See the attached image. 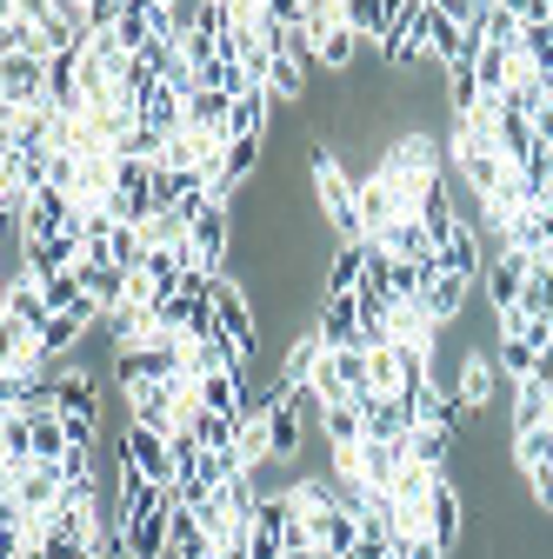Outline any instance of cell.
Returning a JSON list of instances; mask_svg holds the SVG:
<instances>
[{
	"label": "cell",
	"mask_w": 553,
	"mask_h": 559,
	"mask_svg": "<svg viewBox=\"0 0 553 559\" xmlns=\"http://www.w3.org/2000/svg\"><path fill=\"white\" fill-rule=\"evenodd\" d=\"M307 180H314V206H320V221L340 234V247H367L374 234H367V214H361V180H348L340 174V160H333V147H307Z\"/></svg>",
	"instance_id": "cell-1"
},
{
	"label": "cell",
	"mask_w": 553,
	"mask_h": 559,
	"mask_svg": "<svg viewBox=\"0 0 553 559\" xmlns=\"http://www.w3.org/2000/svg\"><path fill=\"white\" fill-rule=\"evenodd\" d=\"M47 53H8L0 60V107L8 114H27V107H47Z\"/></svg>",
	"instance_id": "cell-2"
},
{
	"label": "cell",
	"mask_w": 553,
	"mask_h": 559,
	"mask_svg": "<svg viewBox=\"0 0 553 559\" xmlns=\"http://www.w3.org/2000/svg\"><path fill=\"white\" fill-rule=\"evenodd\" d=\"M120 466H133L141 479H154V486H180V460H174V447L161 440V433H148V427H127V440H120Z\"/></svg>",
	"instance_id": "cell-3"
},
{
	"label": "cell",
	"mask_w": 553,
	"mask_h": 559,
	"mask_svg": "<svg viewBox=\"0 0 553 559\" xmlns=\"http://www.w3.org/2000/svg\"><path fill=\"white\" fill-rule=\"evenodd\" d=\"M67 486H74V479H67V466H60V460H34L27 473H14L8 486H0V493H14V500L40 520V513H54V507L67 500Z\"/></svg>",
	"instance_id": "cell-4"
},
{
	"label": "cell",
	"mask_w": 553,
	"mask_h": 559,
	"mask_svg": "<svg viewBox=\"0 0 553 559\" xmlns=\"http://www.w3.org/2000/svg\"><path fill=\"white\" fill-rule=\"evenodd\" d=\"M174 493H161V507H148V513H133L127 520V552L133 559H167V546H174Z\"/></svg>",
	"instance_id": "cell-5"
},
{
	"label": "cell",
	"mask_w": 553,
	"mask_h": 559,
	"mask_svg": "<svg viewBox=\"0 0 553 559\" xmlns=\"http://www.w3.org/2000/svg\"><path fill=\"white\" fill-rule=\"evenodd\" d=\"M460 526H467V500H460V486L440 473L434 493H427V533H434L440 552H454V546H460Z\"/></svg>",
	"instance_id": "cell-6"
},
{
	"label": "cell",
	"mask_w": 553,
	"mask_h": 559,
	"mask_svg": "<svg viewBox=\"0 0 553 559\" xmlns=\"http://www.w3.org/2000/svg\"><path fill=\"white\" fill-rule=\"evenodd\" d=\"M214 320L227 326V340L240 346V354H254V346H260V326H254V300L234 287V280H214Z\"/></svg>",
	"instance_id": "cell-7"
},
{
	"label": "cell",
	"mask_w": 553,
	"mask_h": 559,
	"mask_svg": "<svg viewBox=\"0 0 553 559\" xmlns=\"http://www.w3.org/2000/svg\"><path fill=\"white\" fill-rule=\"evenodd\" d=\"M314 333H320L327 354H340V346H361V307H354V294L320 300V307H314Z\"/></svg>",
	"instance_id": "cell-8"
},
{
	"label": "cell",
	"mask_w": 553,
	"mask_h": 559,
	"mask_svg": "<svg viewBox=\"0 0 553 559\" xmlns=\"http://www.w3.org/2000/svg\"><path fill=\"white\" fill-rule=\"evenodd\" d=\"M27 466H34V419L21 406V413H0V486L14 473H27Z\"/></svg>",
	"instance_id": "cell-9"
},
{
	"label": "cell",
	"mask_w": 553,
	"mask_h": 559,
	"mask_svg": "<svg viewBox=\"0 0 553 559\" xmlns=\"http://www.w3.org/2000/svg\"><path fill=\"white\" fill-rule=\"evenodd\" d=\"M361 539H367V526H361V513H348V507H333V513L314 520V546H320L327 559H354Z\"/></svg>",
	"instance_id": "cell-10"
},
{
	"label": "cell",
	"mask_w": 553,
	"mask_h": 559,
	"mask_svg": "<svg viewBox=\"0 0 553 559\" xmlns=\"http://www.w3.org/2000/svg\"><path fill=\"white\" fill-rule=\"evenodd\" d=\"M527 266H533L527 253H501V260L487 266V307H494V313H514V307H520V287H527Z\"/></svg>",
	"instance_id": "cell-11"
},
{
	"label": "cell",
	"mask_w": 553,
	"mask_h": 559,
	"mask_svg": "<svg viewBox=\"0 0 553 559\" xmlns=\"http://www.w3.org/2000/svg\"><path fill=\"white\" fill-rule=\"evenodd\" d=\"M320 433H327V453L367 447V413H361L354 400H333V406H320Z\"/></svg>",
	"instance_id": "cell-12"
},
{
	"label": "cell",
	"mask_w": 553,
	"mask_h": 559,
	"mask_svg": "<svg viewBox=\"0 0 553 559\" xmlns=\"http://www.w3.org/2000/svg\"><path fill=\"white\" fill-rule=\"evenodd\" d=\"M434 313L421 307V300H407V307H387V333H393V346H421V354H434Z\"/></svg>",
	"instance_id": "cell-13"
},
{
	"label": "cell",
	"mask_w": 553,
	"mask_h": 559,
	"mask_svg": "<svg viewBox=\"0 0 553 559\" xmlns=\"http://www.w3.org/2000/svg\"><path fill=\"white\" fill-rule=\"evenodd\" d=\"M227 127H234V100L227 94H214V87H193L187 94V133H227Z\"/></svg>",
	"instance_id": "cell-14"
},
{
	"label": "cell",
	"mask_w": 553,
	"mask_h": 559,
	"mask_svg": "<svg viewBox=\"0 0 553 559\" xmlns=\"http://www.w3.org/2000/svg\"><path fill=\"white\" fill-rule=\"evenodd\" d=\"M427 47H434V60H447V67L467 53V27L447 14V0H427Z\"/></svg>",
	"instance_id": "cell-15"
},
{
	"label": "cell",
	"mask_w": 553,
	"mask_h": 559,
	"mask_svg": "<svg viewBox=\"0 0 553 559\" xmlns=\"http://www.w3.org/2000/svg\"><path fill=\"white\" fill-rule=\"evenodd\" d=\"M494 386H501V367L473 354V360L460 367V386H454V400H460L467 413H487V400H494Z\"/></svg>",
	"instance_id": "cell-16"
},
{
	"label": "cell",
	"mask_w": 553,
	"mask_h": 559,
	"mask_svg": "<svg viewBox=\"0 0 553 559\" xmlns=\"http://www.w3.org/2000/svg\"><path fill=\"white\" fill-rule=\"evenodd\" d=\"M393 8H400V0H340V21H348L354 34H374V40L387 47V34H393Z\"/></svg>",
	"instance_id": "cell-17"
},
{
	"label": "cell",
	"mask_w": 553,
	"mask_h": 559,
	"mask_svg": "<svg viewBox=\"0 0 553 559\" xmlns=\"http://www.w3.org/2000/svg\"><path fill=\"white\" fill-rule=\"evenodd\" d=\"M546 406H553V386L546 380H514V433H533V427H546Z\"/></svg>",
	"instance_id": "cell-18"
},
{
	"label": "cell",
	"mask_w": 553,
	"mask_h": 559,
	"mask_svg": "<svg viewBox=\"0 0 553 559\" xmlns=\"http://www.w3.org/2000/svg\"><path fill=\"white\" fill-rule=\"evenodd\" d=\"M214 552L221 546H214V533L193 520V507H174V546H167V559H214Z\"/></svg>",
	"instance_id": "cell-19"
},
{
	"label": "cell",
	"mask_w": 553,
	"mask_h": 559,
	"mask_svg": "<svg viewBox=\"0 0 553 559\" xmlns=\"http://www.w3.org/2000/svg\"><path fill=\"white\" fill-rule=\"evenodd\" d=\"M273 107H281V100H273L267 87H254V94H240L234 100V140H267V120H273Z\"/></svg>",
	"instance_id": "cell-20"
},
{
	"label": "cell",
	"mask_w": 553,
	"mask_h": 559,
	"mask_svg": "<svg viewBox=\"0 0 553 559\" xmlns=\"http://www.w3.org/2000/svg\"><path fill=\"white\" fill-rule=\"evenodd\" d=\"M400 447H407V460H413V466H427V473H447L454 433H447V427H413V433H407Z\"/></svg>",
	"instance_id": "cell-21"
},
{
	"label": "cell",
	"mask_w": 553,
	"mask_h": 559,
	"mask_svg": "<svg viewBox=\"0 0 553 559\" xmlns=\"http://www.w3.org/2000/svg\"><path fill=\"white\" fill-rule=\"evenodd\" d=\"M473 287H480V280H460V273H440V280H434V287L421 294V307H427V313H434V320L447 326V320H454V313L467 307V294H473Z\"/></svg>",
	"instance_id": "cell-22"
},
{
	"label": "cell",
	"mask_w": 553,
	"mask_h": 559,
	"mask_svg": "<svg viewBox=\"0 0 553 559\" xmlns=\"http://www.w3.org/2000/svg\"><path fill=\"white\" fill-rule=\"evenodd\" d=\"M447 107H454V120H467L480 107V67H473V53H460L447 67Z\"/></svg>",
	"instance_id": "cell-23"
},
{
	"label": "cell",
	"mask_w": 553,
	"mask_h": 559,
	"mask_svg": "<svg viewBox=\"0 0 553 559\" xmlns=\"http://www.w3.org/2000/svg\"><path fill=\"white\" fill-rule=\"evenodd\" d=\"M361 273H367V247H340L333 266H327V280H320L327 300H333V294H361Z\"/></svg>",
	"instance_id": "cell-24"
},
{
	"label": "cell",
	"mask_w": 553,
	"mask_h": 559,
	"mask_svg": "<svg viewBox=\"0 0 553 559\" xmlns=\"http://www.w3.org/2000/svg\"><path fill=\"white\" fill-rule=\"evenodd\" d=\"M54 406L74 419V413H94V373L87 367H74V373H60L54 380Z\"/></svg>",
	"instance_id": "cell-25"
},
{
	"label": "cell",
	"mask_w": 553,
	"mask_h": 559,
	"mask_svg": "<svg viewBox=\"0 0 553 559\" xmlns=\"http://www.w3.org/2000/svg\"><path fill=\"white\" fill-rule=\"evenodd\" d=\"M421 227H427V240H434V247H447V240L460 234V214L447 206V187H434V193L421 200Z\"/></svg>",
	"instance_id": "cell-26"
},
{
	"label": "cell",
	"mask_w": 553,
	"mask_h": 559,
	"mask_svg": "<svg viewBox=\"0 0 553 559\" xmlns=\"http://www.w3.org/2000/svg\"><path fill=\"white\" fill-rule=\"evenodd\" d=\"M520 313H533V320H553V266H546V260H533V266H527Z\"/></svg>",
	"instance_id": "cell-27"
},
{
	"label": "cell",
	"mask_w": 553,
	"mask_h": 559,
	"mask_svg": "<svg viewBox=\"0 0 553 559\" xmlns=\"http://www.w3.org/2000/svg\"><path fill=\"white\" fill-rule=\"evenodd\" d=\"M40 300H47V313H81V307H87L81 273H54V280H40Z\"/></svg>",
	"instance_id": "cell-28"
},
{
	"label": "cell",
	"mask_w": 553,
	"mask_h": 559,
	"mask_svg": "<svg viewBox=\"0 0 553 559\" xmlns=\"http://www.w3.org/2000/svg\"><path fill=\"white\" fill-rule=\"evenodd\" d=\"M473 240H480V234H473V227L460 221V234H454V240L440 247V260H447V273H460V280H480V247H473Z\"/></svg>",
	"instance_id": "cell-29"
},
{
	"label": "cell",
	"mask_w": 553,
	"mask_h": 559,
	"mask_svg": "<svg viewBox=\"0 0 553 559\" xmlns=\"http://www.w3.org/2000/svg\"><path fill=\"white\" fill-rule=\"evenodd\" d=\"M514 466H520V473H540V466H553V427L514 433Z\"/></svg>",
	"instance_id": "cell-30"
},
{
	"label": "cell",
	"mask_w": 553,
	"mask_h": 559,
	"mask_svg": "<svg viewBox=\"0 0 553 559\" xmlns=\"http://www.w3.org/2000/svg\"><path fill=\"white\" fill-rule=\"evenodd\" d=\"M367 380H374V393L400 400V346H367Z\"/></svg>",
	"instance_id": "cell-31"
},
{
	"label": "cell",
	"mask_w": 553,
	"mask_h": 559,
	"mask_svg": "<svg viewBox=\"0 0 553 559\" xmlns=\"http://www.w3.org/2000/svg\"><path fill=\"white\" fill-rule=\"evenodd\" d=\"M247 559H287L281 533H267V526H254V539H247Z\"/></svg>",
	"instance_id": "cell-32"
},
{
	"label": "cell",
	"mask_w": 553,
	"mask_h": 559,
	"mask_svg": "<svg viewBox=\"0 0 553 559\" xmlns=\"http://www.w3.org/2000/svg\"><path fill=\"white\" fill-rule=\"evenodd\" d=\"M527 486H533V500L553 513V466H540V473H527Z\"/></svg>",
	"instance_id": "cell-33"
},
{
	"label": "cell",
	"mask_w": 553,
	"mask_h": 559,
	"mask_svg": "<svg viewBox=\"0 0 553 559\" xmlns=\"http://www.w3.org/2000/svg\"><path fill=\"white\" fill-rule=\"evenodd\" d=\"M533 380H546V386H553V346H546V354H540V367H533Z\"/></svg>",
	"instance_id": "cell-34"
}]
</instances>
